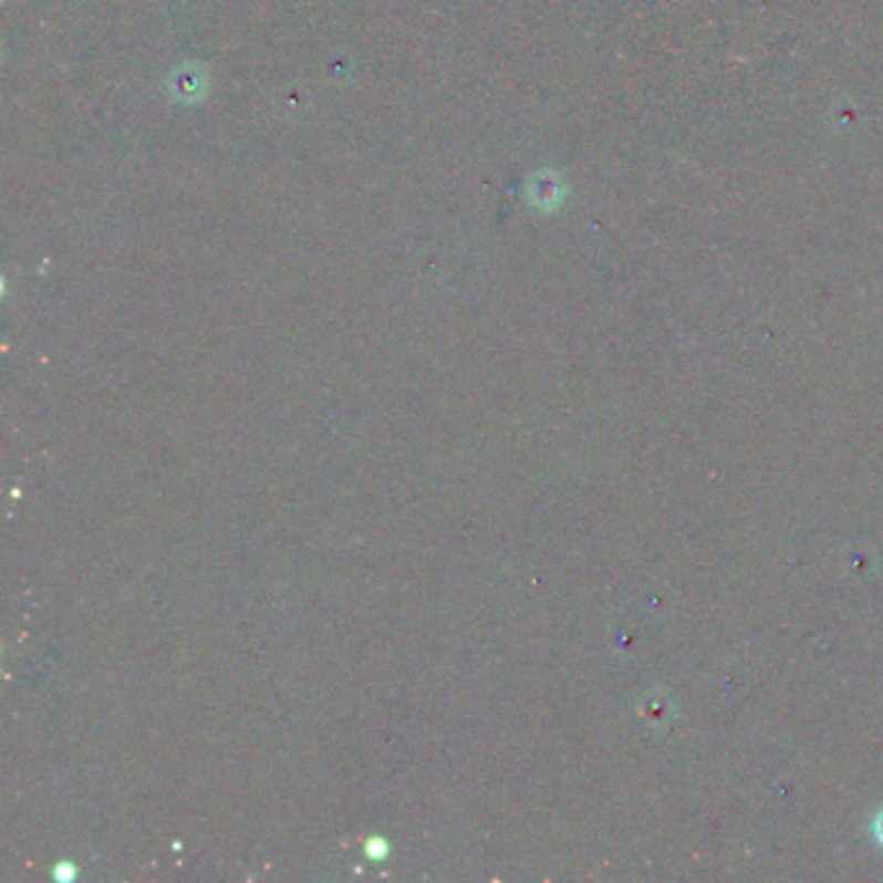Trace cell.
Listing matches in <instances>:
<instances>
[{
    "instance_id": "1",
    "label": "cell",
    "mask_w": 883,
    "mask_h": 883,
    "mask_svg": "<svg viewBox=\"0 0 883 883\" xmlns=\"http://www.w3.org/2000/svg\"><path fill=\"white\" fill-rule=\"evenodd\" d=\"M641 715L651 728H666L668 723L674 720L676 705L672 703V697L664 695V692H653V695L643 699Z\"/></svg>"
},
{
    "instance_id": "2",
    "label": "cell",
    "mask_w": 883,
    "mask_h": 883,
    "mask_svg": "<svg viewBox=\"0 0 883 883\" xmlns=\"http://www.w3.org/2000/svg\"><path fill=\"white\" fill-rule=\"evenodd\" d=\"M531 195L537 197V202L542 205V208H554L562 197V187H560L558 177L544 174V177L537 179V189H531Z\"/></svg>"
},
{
    "instance_id": "3",
    "label": "cell",
    "mask_w": 883,
    "mask_h": 883,
    "mask_svg": "<svg viewBox=\"0 0 883 883\" xmlns=\"http://www.w3.org/2000/svg\"><path fill=\"white\" fill-rule=\"evenodd\" d=\"M871 829H873V837H875V842L881 844L883 848V809L875 813L873 817V821H871Z\"/></svg>"
}]
</instances>
